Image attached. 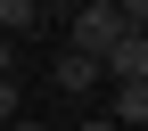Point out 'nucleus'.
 <instances>
[{"mask_svg":"<svg viewBox=\"0 0 148 131\" xmlns=\"http://www.w3.org/2000/svg\"><path fill=\"white\" fill-rule=\"evenodd\" d=\"M16 131H49V123H16Z\"/></svg>","mask_w":148,"mask_h":131,"instance_id":"1a4fd4ad","label":"nucleus"},{"mask_svg":"<svg viewBox=\"0 0 148 131\" xmlns=\"http://www.w3.org/2000/svg\"><path fill=\"white\" fill-rule=\"evenodd\" d=\"M82 131H115V115H90V123H82Z\"/></svg>","mask_w":148,"mask_h":131,"instance_id":"6e6552de","label":"nucleus"},{"mask_svg":"<svg viewBox=\"0 0 148 131\" xmlns=\"http://www.w3.org/2000/svg\"><path fill=\"white\" fill-rule=\"evenodd\" d=\"M123 123H148V82H123L115 90V131Z\"/></svg>","mask_w":148,"mask_h":131,"instance_id":"20e7f679","label":"nucleus"},{"mask_svg":"<svg viewBox=\"0 0 148 131\" xmlns=\"http://www.w3.org/2000/svg\"><path fill=\"white\" fill-rule=\"evenodd\" d=\"M25 115H16V74H0V131H16Z\"/></svg>","mask_w":148,"mask_h":131,"instance_id":"423d86ee","label":"nucleus"},{"mask_svg":"<svg viewBox=\"0 0 148 131\" xmlns=\"http://www.w3.org/2000/svg\"><path fill=\"white\" fill-rule=\"evenodd\" d=\"M33 25H41V8H33V0H0V33H16V41H25Z\"/></svg>","mask_w":148,"mask_h":131,"instance_id":"39448f33","label":"nucleus"},{"mask_svg":"<svg viewBox=\"0 0 148 131\" xmlns=\"http://www.w3.org/2000/svg\"><path fill=\"white\" fill-rule=\"evenodd\" d=\"M99 66H107V74H115V90H123V82H148V33H123V41H115V49H107V58H99Z\"/></svg>","mask_w":148,"mask_h":131,"instance_id":"f03ea898","label":"nucleus"},{"mask_svg":"<svg viewBox=\"0 0 148 131\" xmlns=\"http://www.w3.org/2000/svg\"><path fill=\"white\" fill-rule=\"evenodd\" d=\"M49 82H58L66 98H82V90H99V82H107V66H99V58H82V49H66V58H58V74H49Z\"/></svg>","mask_w":148,"mask_h":131,"instance_id":"7ed1b4c3","label":"nucleus"},{"mask_svg":"<svg viewBox=\"0 0 148 131\" xmlns=\"http://www.w3.org/2000/svg\"><path fill=\"white\" fill-rule=\"evenodd\" d=\"M0 74H16V49H8V33H0Z\"/></svg>","mask_w":148,"mask_h":131,"instance_id":"0eeeda50","label":"nucleus"},{"mask_svg":"<svg viewBox=\"0 0 148 131\" xmlns=\"http://www.w3.org/2000/svg\"><path fill=\"white\" fill-rule=\"evenodd\" d=\"M123 33H132L123 0H90V8H74V49H82V58H107Z\"/></svg>","mask_w":148,"mask_h":131,"instance_id":"f257e3e1","label":"nucleus"}]
</instances>
